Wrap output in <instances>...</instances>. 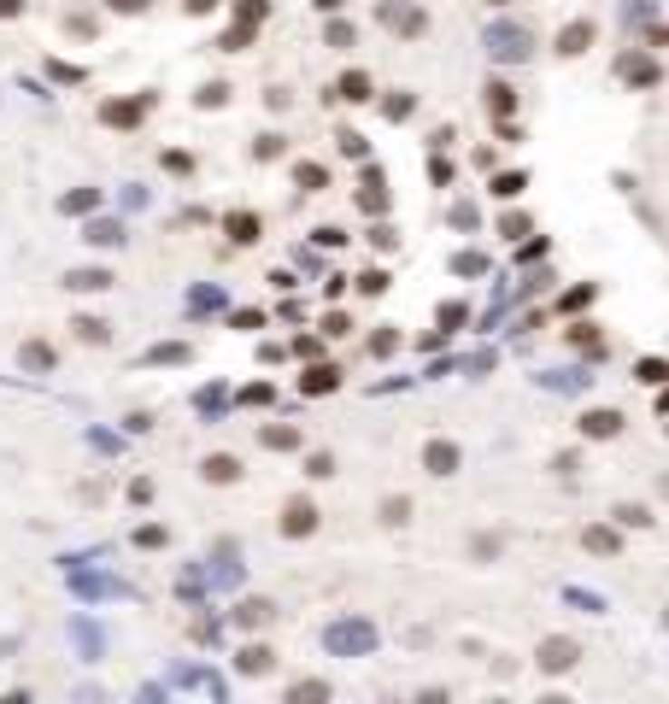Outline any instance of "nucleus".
I'll return each mask as SVG.
<instances>
[{
    "mask_svg": "<svg viewBox=\"0 0 669 704\" xmlns=\"http://www.w3.org/2000/svg\"><path fill=\"white\" fill-rule=\"evenodd\" d=\"M288 699H294V704H312V699H329V687H324V681H300Z\"/></svg>",
    "mask_w": 669,
    "mask_h": 704,
    "instance_id": "nucleus-28",
    "label": "nucleus"
},
{
    "mask_svg": "<svg viewBox=\"0 0 669 704\" xmlns=\"http://www.w3.org/2000/svg\"><path fill=\"white\" fill-rule=\"evenodd\" d=\"M112 12H147V0H112Z\"/></svg>",
    "mask_w": 669,
    "mask_h": 704,
    "instance_id": "nucleus-44",
    "label": "nucleus"
},
{
    "mask_svg": "<svg viewBox=\"0 0 669 704\" xmlns=\"http://www.w3.org/2000/svg\"><path fill=\"white\" fill-rule=\"evenodd\" d=\"M488 112L493 118H511L517 112V89H511V82H488Z\"/></svg>",
    "mask_w": 669,
    "mask_h": 704,
    "instance_id": "nucleus-12",
    "label": "nucleus"
},
{
    "mask_svg": "<svg viewBox=\"0 0 669 704\" xmlns=\"http://www.w3.org/2000/svg\"><path fill=\"white\" fill-rule=\"evenodd\" d=\"M412 516V499H382V523H405Z\"/></svg>",
    "mask_w": 669,
    "mask_h": 704,
    "instance_id": "nucleus-30",
    "label": "nucleus"
},
{
    "mask_svg": "<svg viewBox=\"0 0 669 704\" xmlns=\"http://www.w3.org/2000/svg\"><path fill=\"white\" fill-rule=\"evenodd\" d=\"M364 640H370L364 628H334V634H329V646H341V651H346V646H364Z\"/></svg>",
    "mask_w": 669,
    "mask_h": 704,
    "instance_id": "nucleus-29",
    "label": "nucleus"
},
{
    "mask_svg": "<svg viewBox=\"0 0 669 704\" xmlns=\"http://www.w3.org/2000/svg\"><path fill=\"white\" fill-rule=\"evenodd\" d=\"M82 241H94V246H123V224H89Z\"/></svg>",
    "mask_w": 669,
    "mask_h": 704,
    "instance_id": "nucleus-23",
    "label": "nucleus"
},
{
    "mask_svg": "<svg viewBox=\"0 0 669 704\" xmlns=\"http://www.w3.org/2000/svg\"><path fill=\"white\" fill-rule=\"evenodd\" d=\"M569 341H576V347H587V352H599V335H593V323H576V329H569Z\"/></svg>",
    "mask_w": 669,
    "mask_h": 704,
    "instance_id": "nucleus-35",
    "label": "nucleus"
},
{
    "mask_svg": "<svg viewBox=\"0 0 669 704\" xmlns=\"http://www.w3.org/2000/svg\"><path fill=\"white\" fill-rule=\"evenodd\" d=\"M635 381H646V388H664V381H669V364H664V358H640V364H635Z\"/></svg>",
    "mask_w": 669,
    "mask_h": 704,
    "instance_id": "nucleus-19",
    "label": "nucleus"
},
{
    "mask_svg": "<svg viewBox=\"0 0 669 704\" xmlns=\"http://www.w3.org/2000/svg\"><path fill=\"white\" fill-rule=\"evenodd\" d=\"M235 12H241V24H253V30H258V24L270 18V0H235Z\"/></svg>",
    "mask_w": 669,
    "mask_h": 704,
    "instance_id": "nucleus-25",
    "label": "nucleus"
},
{
    "mask_svg": "<svg viewBox=\"0 0 669 704\" xmlns=\"http://www.w3.org/2000/svg\"><path fill=\"white\" fill-rule=\"evenodd\" d=\"M18 364H24V370H35V376H42V370H53V347H47V341H24Z\"/></svg>",
    "mask_w": 669,
    "mask_h": 704,
    "instance_id": "nucleus-13",
    "label": "nucleus"
},
{
    "mask_svg": "<svg viewBox=\"0 0 669 704\" xmlns=\"http://www.w3.org/2000/svg\"><path fill=\"white\" fill-rule=\"evenodd\" d=\"M581 435H593V440L623 435V411H587V417H581Z\"/></svg>",
    "mask_w": 669,
    "mask_h": 704,
    "instance_id": "nucleus-6",
    "label": "nucleus"
},
{
    "mask_svg": "<svg viewBox=\"0 0 669 704\" xmlns=\"http://www.w3.org/2000/svg\"><path fill=\"white\" fill-rule=\"evenodd\" d=\"M611 516H616L623 528H646V523H652V511H646V505H616Z\"/></svg>",
    "mask_w": 669,
    "mask_h": 704,
    "instance_id": "nucleus-24",
    "label": "nucleus"
},
{
    "mask_svg": "<svg viewBox=\"0 0 669 704\" xmlns=\"http://www.w3.org/2000/svg\"><path fill=\"white\" fill-rule=\"evenodd\" d=\"M71 329H77V341H89V347H106V335H112V329L101 323V317H77Z\"/></svg>",
    "mask_w": 669,
    "mask_h": 704,
    "instance_id": "nucleus-21",
    "label": "nucleus"
},
{
    "mask_svg": "<svg viewBox=\"0 0 669 704\" xmlns=\"http://www.w3.org/2000/svg\"><path fill=\"white\" fill-rule=\"evenodd\" d=\"M341 153H346V159H364V135H353V130H341Z\"/></svg>",
    "mask_w": 669,
    "mask_h": 704,
    "instance_id": "nucleus-38",
    "label": "nucleus"
},
{
    "mask_svg": "<svg viewBox=\"0 0 669 704\" xmlns=\"http://www.w3.org/2000/svg\"><path fill=\"white\" fill-rule=\"evenodd\" d=\"M493 6H505V0H493Z\"/></svg>",
    "mask_w": 669,
    "mask_h": 704,
    "instance_id": "nucleus-49",
    "label": "nucleus"
},
{
    "mask_svg": "<svg viewBox=\"0 0 669 704\" xmlns=\"http://www.w3.org/2000/svg\"><path fill=\"white\" fill-rule=\"evenodd\" d=\"M412 106H417V101H412V94H393V101H388V106H382V112H388L393 123H400V118H412Z\"/></svg>",
    "mask_w": 669,
    "mask_h": 704,
    "instance_id": "nucleus-33",
    "label": "nucleus"
},
{
    "mask_svg": "<svg viewBox=\"0 0 669 704\" xmlns=\"http://www.w3.org/2000/svg\"><path fill=\"white\" fill-rule=\"evenodd\" d=\"M270 616H276V604H270V599H247V604H235V622H241V628H265Z\"/></svg>",
    "mask_w": 669,
    "mask_h": 704,
    "instance_id": "nucleus-10",
    "label": "nucleus"
},
{
    "mask_svg": "<svg viewBox=\"0 0 669 704\" xmlns=\"http://www.w3.org/2000/svg\"><path fill=\"white\" fill-rule=\"evenodd\" d=\"M358 288H364V294H382V288H388V276H382V270H364V276H358Z\"/></svg>",
    "mask_w": 669,
    "mask_h": 704,
    "instance_id": "nucleus-43",
    "label": "nucleus"
},
{
    "mask_svg": "<svg viewBox=\"0 0 669 704\" xmlns=\"http://www.w3.org/2000/svg\"><path fill=\"white\" fill-rule=\"evenodd\" d=\"M147 358H153V364H182V358H189V347H153Z\"/></svg>",
    "mask_w": 669,
    "mask_h": 704,
    "instance_id": "nucleus-37",
    "label": "nucleus"
},
{
    "mask_svg": "<svg viewBox=\"0 0 669 704\" xmlns=\"http://www.w3.org/2000/svg\"><path fill=\"white\" fill-rule=\"evenodd\" d=\"M393 347H400V335H393V329H382V335H376V341H370V352H376V358H388Z\"/></svg>",
    "mask_w": 669,
    "mask_h": 704,
    "instance_id": "nucleus-39",
    "label": "nucleus"
},
{
    "mask_svg": "<svg viewBox=\"0 0 669 704\" xmlns=\"http://www.w3.org/2000/svg\"><path fill=\"white\" fill-rule=\"evenodd\" d=\"M317 6H324V12H341V6H346V0H317Z\"/></svg>",
    "mask_w": 669,
    "mask_h": 704,
    "instance_id": "nucleus-47",
    "label": "nucleus"
},
{
    "mask_svg": "<svg viewBox=\"0 0 669 704\" xmlns=\"http://www.w3.org/2000/svg\"><path fill=\"white\" fill-rule=\"evenodd\" d=\"M218 6V0H189V12H212Z\"/></svg>",
    "mask_w": 669,
    "mask_h": 704,
    "instance_id": "nucleus-46",
    "label": "nucleus"
},
{
    "mask_svg": "<svg viewBox=\"0 0 669 704\" xmlns=\"http://www.w3.org/2000/svg\"><path fill=\"white\" fill-rule=\"evenodd\" d=\"M423 469H429V476H452V469H458V447H452V440H429V447H423Z\"/></svg>",
    "mask_w": 669,
    "mask_h": 704,
    "instance_id": "nucleus-5",
    "label": "nucleus"
},
{
    "mask_svg": "<svg viewBox=\"0 0 669 704\" xmlns=\"http://www.w3.org/2000/svg\"><path fill=\"white\" fill-rule=\"evenodd\" d=\"M587 47H593V24L587 18H576V24L558 30V59H576V53H587Z\"/></svg>",
    "mask_w": 669,
    "mask_h": 704,
    "instance_id": "nucleus-4",
    "label": "nucleus"
},
{
    "mask_svg": "<svg viewBox=\"0 0 669 704\" xmlns=\"http://www.w3.org/2000/svg\"><path fill=\"white\" fill-rule=\"evenodd\" d=\"M305 476H317V481H324V476H334V458H329V452H317V458L305 464Z\"/></svg>",
    "mask_w": 669,
    "mask_h": 704,
    "instance_id": "nucleus-41",
    "label": "nucleus"
},
{
    "mask_svg": "<svg viewBox=\"0 0 669 704\" xmlns=\"http://www.w3.org/2000/svg\"><path fill=\"white\" fill-rule=\"evenodd\" d=\"M24 12V0H0V18H18Z\"/></svg>",
    "mask_w": 669,
    "mask_h": 704,
    "instance_id": "nucleus-45",
    "label": "nucleus"
},
{
    "mask_svg": "<svg viewBox=\"0 0 669 704\" xmlns=\"http://www.w3.org/2000/svg\"><path fill=\"white\" fill-rule=\"evenodd\" d=\"M616 71H623L628 82H658V65H652V59H640V53H628V59H623V65H616Z\"/></svg>",
    "mask_w": 669,
    "mask_h": 704,
    "instance_id": "nucleus-18",
    "label": "nucleus"
},
{
    "mask_svg": "<svg viewBox=\"0 0 669 704\" xmlns=\"http://www.w3.org/2000/svg\"><path fill=\"white\" fill-rule=\"evenodd\" d=\"M247 42H253V24H235V30L223 35V53H241Z\"/></svg>",
    "mask_w": 669,
    "mask_h": 704,
    "instance_id": "nucleus-27",
    "label": "nucleus"
},
{
    "mask_svg": "<svg viewBox=\"0 0 669 704\" xmlns=\"http://www.w3.org/2000/svg\"><path fill=\"white\" fill-rule=\"evenodd\" d=\"M253 153H258V159H276V153H282V135H258Z\"/></svg>",
    "mask_w": 669,
    "mask_h": 704,
    "instance_id": "nucleus-42",
    "label": "nucleus"
},
{
    "mask_svg": "<svg viewBox=\"0 0 669 704\" xmlns=\"http://www.w3.org/2000/svg\"><path fill=\"white\" fill-rule=\"evenodd\" d=\"M65 288H77V294H101V288H112V276H106V270H71Z\"/></svg>",
    "mask_w": 669,
    "mask_h": 704,
    "instance_id": "nucleus-14",
    "label": "nucleus"
},
{
    "mask_svg": "<svg viewBox=\"0 0 669 704\" xmlns=\"http://www.w3.org/2000/svg\"><path fill=\"white\" fill-rule=\"evenodd\" d=\"M587 546L593 552H616V535H611V528H587Z\"/></svg>",
    "mask_w": 669,
    "mask_h": 704,
    "instance_id": "nucleus-36",
    "label": "nucleus"
},
{
    "mask_svg": "<svg viewBox=\"0 0 669 704\" xmlns=\"http://www.w3.org/2000/svg\"><path fill=\"white\" fill-rule=\"evenodd\" d=\"M499 53H505V59H523V53H528V47H523V35H517V30H505V35H499Z\"/></svg>",
    "mask_w": 669,
    "mask_h": 704,
    "instance_id": "nucleus-34",
    "label": "nucleus"
},
{
    "mask_svg": "<svg viewBox=\"0 0 669 704\" xmlns=\"http://www.w3.org/2000/svg\"><path fill=\"white\" fill-rule=\"evenodd\" d=\"M470 552H476V558H499V535H476Z\"/></svg>",
    "mask_w": 669,
    "mask_h": 704,
    "instance_id": "nucleus-32",
    "label": "nucleus"
},
{
    "mask_svg": "<svg viewBox=\"0 0 669 704\" xmlns=\"http://www.w3.org/2000/svg\"><path fill=\"white\" fill-rule=\"evenodd\" d=\"M493 194H499V200H517V194H523V170H505V177L493 182Z\"/></svg>",
    "mask_w": 669,
    "mask_h": 704,
    "instance_id": "nucleus-26",
    "label": "nucleus"
},
{
    "mask_svg": "<svg viewBox=\"0 0 669 704\" xmlns=\"http://www.w3.org/2000/svg\"><path fill=\"white\" fill-rule=\"evenodd\" d=\"M89 206H101V194H94V188H77V194H65V212H89Z\"/></svg>",
    "mask_w": 669,
    "mask_h": 704,
    "instance_id": "nucleus-31",
    "label": "nucleus"
},
{
    "mask_svg": "<svg viewBox=\"0 0 669 704\" xmlns=\"http://www.w3.org/2000/svg\"><path fill=\"white\" fill-rule=\"evenodd\" d=\"M223 229H229L235 246H253L258 241V217L253 212H229V217H223Z\"/></svg>",
    "mask_w": 669,
    "mask_h": 704,
    "instance_id": "nucleus-9",
    "label": "nucleus"
},
{
    "mask_svg": "<svg viewBox=\"0 0 669 704\" xmlns=\"http://www.w3.org/2000/svg\"><path fill=\"white\" fill-rule=\"evenodd\" d=\"M658 411H669V393H664V400H658Z\"/></svg>",
    "mask_w": 669,
    "mask_h": 704,
    "instance_id": "nucleus-48",
    "label": "nucleus"
},
{
    "mask_svg": "<svg viewBox=\"0 0 669 704\" xmlns=\"http://www.w3.org/2000/svg\"><path fill=\"white\" fill-rule=\"evenodd\" d=\"M223 101H229V89H223V82H206V89H200V106H223Z\"/></svg>",
    "mask_w": 669,
    "mask_h": 704,
    "instance_id": "nucleus-40",
    "label": "nucleus"
},
{
    "mask_svg": "<svg viewBox=\"0 0 669 704\" xmlns=\"http://www.w3.org/2000/svg\"><path fill=\"white\" fill-rule=\"evenodd\" d=\"M235 476H241V464H235L229 452H212V458H206V481H218V487H223V481H235Z\"/></svg>",
    "mask_w": 669,
    "mask_h": 704,
    "instance_id": "nucleus-16",
    "label": "nucleus"
},
{
    "mask_svg": "<svg viewBox=\"0 0 669 704\" xmlns=\"http://www.w3.org/2000/svg\"><path fill=\"white\" fill-rule=\"evenodd\" d=\"M364 212H388V188H382V170H364V194H358Z\"/></svg>",
    "mask_w": 669,
    "mask_h": 704,
    "instance_id": "nucleus-11",
    "label": "nucleus"
},
{
    "mask_svg": "<svg viewBox=\"0 0 669 704\" xmlns=\"http://www.w3.org/2000/svg\"><path fill=\"white\" fill-rule=\"evenodd\" d=\"M147 106H153L147 94H135V101H106V106H101V123H112V130H130V123L147 118Z\"/></svg>",
    "mask_w": 669,
    "mask_h": 704,
    "instance_id": "nucleus-2",
    "label": "nucleus"
},
{
    "mask_svg": "<svg viewBox=\"0 0 669 704\" xmlns=\"http://www.w3.org/2000/svg\"><path fill=\"white\" fill-rule=\"evenodd\" d=\"M265 447H270V452H294V447H300V429H282V423L265 429Z\"/></svg>",
    "mask_w": 669,
    "mask_h": 704,
    "instance_id": "nucleus-22",
    "label": "nucleus"
},
{
    "mask_svg": "<svg viewBox=\"0 0 669 704\" xmlns=\"http://www.w3.org/2000/svg\"><path fill=\"white\" fill-rule=\"evenodd\" d=\"M382 24L400 30V35H417V30H423V12H417V6H382Z\"/></svg>",
    "mask_w": 669,
    "mask_h": 704,
    "instance_id": "nucleus-7",
    "label": "nucleus"
},
{
    "mask_svg": "<svg viewBox=\"0 0 669 704\" xmlns=\"http://www.w3.org/2000/svg\"><path fill=\"white\" fill-rule=\"evenodd\" d=\"M294 182H300L305 194H317V188L329 182V170H324V165H312V159H300V165H294Z\"/></svg>",
    "mask_w": 669,
    "mask_h": 704,
    "instance_id": "nucleus-17",
    "label": "nucleus"
},
{
    "mask_svg": "<svg viewBox=\"0 0 669 704\" xmlns=\"http://www.w3.org/2000/svg\"><path fill=\"white\" fill-rule=\"evenodd\" d=\"M300 388L305 393H334V388H341V370H334V364H312L300 376Z\"/></svg>",
    "mask_w": 669,
    "mask_h": 704,
    "instance_id": "nucleus-8",
    "label": "nucleus"
},
{
    "mask_svg": "<svg viewBox=\"0 0 669 704\" xmlns=\"http://www.w3.org/2000/svg\"><path fill=\"white\" fill-rule=\"evenodd\" d=\"M312 528H317V505L312 499H288V511H282V535L300 540V535H312Z\"/></svg>",
    "mask_w": 669,
    "mask_h": 704,
    "instance_id": "nucleus-3",
    "label": "nucleus"
},
{
    "mask_svg": "<svg viewBox=\"0 0 669 704\" xmlns=\"http://www.w3.org/2000/svg\"><path fill=\"white\" fill-rule=\"evenodd\" d=\"M270 663H276V658H270V646H247L241 658H235V670H241V675H265Z\"/></svg>",
    "mask_w": 669,
    "mask_h": 704,
    "instance_id": "nucleus-15",
    "label": "nucleus"
},
{
    "mask_svg": "<svg viewBox=\"0 0 669 704\" xmlns=\"http://www.w3.org/2000/svg\"><path fill=\"white\" fill-rule=\"evenodd\" d=\"M334 94H341V101H370V77H364V71H346Z\"/></svg>",
    "mask_w": 669,
    "mask_h": 704,
    "instance_id": "nucleus-20",
    "label": "nucleus"
},
{
    "mask_svg": "<svg viewBox=\"0 0 669 704\" xmlns=\"http://www.w3.org/2000/svg\"><path fill=\"white\" fill-rule=\"evenodd\" d=\"M576 658H581V646L569 634H552V640H540V670L547 675H564V670H576Z\"/></svg>",
    "mask_w": 669,
    "mask_h": 704,
    "instance_id": "nucleus-1",
    "label": "nucleus"
}]
</instances>
